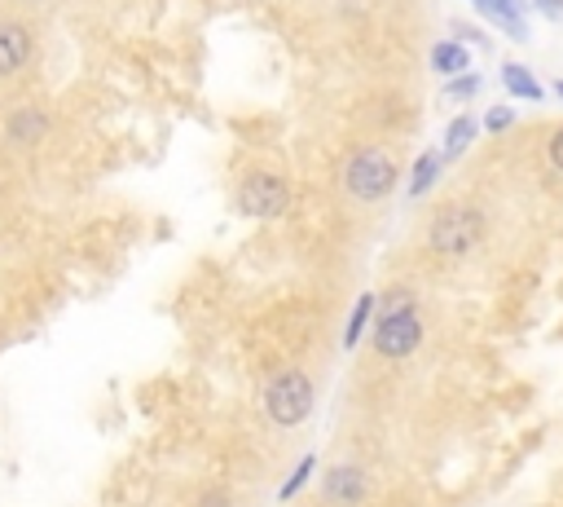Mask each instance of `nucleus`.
<instances>
[{"label": "nucleus", "mask_w": 563, "mask_h": 507, "mask_svg": "<svg viewBox=\"0 0 563 507\" xmlns=\"http://www.w3.org/2000/svg\"><path fill=\"white\" fill-rule=\"evenodd\" d=\"M423 345V323L414 314V304L401 314H383L379 327H375V349L379 358H409L414 349Z\"/></svg>", "instance_id": "5"}, {"label": "nucleus", "mask_w": 563, "mask_h": 507, "mask_svg": "<svg viewBox=\"0 0 563 507\" xmlns=\"http://www.w3.org/2000/svg\"><path fill=\"white\" fill-rule=\"evenodd\" d=\"M554 93H559V97H563V80H559V84H554Z\"/></svg>", "instance_id": "22"}, {"label": "nucleus", "mask_w": 563, "mask_h": 507, "mask_svg": "<svg viewBox=\"0 0 563 507\" xmlns=\"http://www.w3.org/2000/svg\"><path fill=\"white\" fill-rule=\"evenodd\" d=\"M344 185H348V194H353V198H362V203H379V198H388V194H392V185H396V164H392L383 150H362V155H353V159H348V168H344Z\"/></svg>", "instance_id": "3"}, {"label": "nucleus", "mask_w": 563, "mask_h": 507, "mask_svg": "<svg viewBox=\"0 0 563 507\" xmlns=\"http://www.w3.org/2000/svg\"><path fill=\"white\" fill-rule=\"evenodd\" d=\"M375 310H379V295H375V291H366V295L353 304V318H348V327H344V349H357V345H362V336H366Z\"/></svg>", "instance_id": "12"}, {"label": "nucleus", "mask_w": 563, "mask_h": 507, "mask_svg": "<svg viewBox=\"0 0 563 507\" xmlns=\"http://www.w3.org/2000/svg\"><path fill=\"white\" fill-rule=\"evenodd\" d=\"M533 5H537L550 23H563V0H533Z\"/></svg>", "instance_id": "18"}, {"label": "nucleus", "mask_w": 563, "mask_h": 507, "mask_svg": "<svg viewBox=\"0 0 563 507\" xmlns=\"http://www.w3.org/2000/svg\"><path fill=\"white\" fill-rule=\"evenodd\" d=\"M238 208H243L247 217H260V221L282 217V213L291 208V190H286V181H282V177H273V172H256V177H247V181H243V190H238Z\"/></svg>", "instance_id": "4"}, {"label": "nucleus", "mask_w": 563, "mask_h": 507, "mask_svg": "<svg viewBox=\"0 0 563 507\" xmlns=\"http://www.w3.org/2000/svg\"><path fill=\"white\" fill-rule=\"evenodd\" d=\"M436 172H440V155H436V150L418 155V164H414V172H409V198H423V194L431 190Z\"/></svg>", "instance_id": "14"}, {"label": "nucleus", "mask_w": 563, "mask_h": 507, "mask_svg": "<svg viewBox=\"0 0 563 507\" xmlns=\"http://www.w3.org/2000/svg\"><path fill=\"white\" fill-rule=\"evenodd\" d=\"M366 494H370V476H366L357 463H340V468H330V476H326V498H330V503L353 507V503H362Z\"/></svg>", "instance_id": "6"}, {"label": "nucleus", "mask_w": 563, "mask_h": 507, "mask_svg": "<svg viewBox=\"0 0 563 507\" xmlns=\"http://www.w3.org/2000/svg\"><path fill=\"white\" fill-rule=\"evenodd\" d=\"M458 27V40H476V45H489L485 40V32H476V27H467V23H454Z\"/></svg>", "instance_id": "20"}, {"label": "nucleus", "mask_w": 563, "mask_h": 507, "mask_svg": "<svg viewBox=\"0 0 563 507\" xmlns=\"http://www.w3.org/2000/svg\"><path fill=\"white\" fill-rule=\"evenodd\" d=\"M313 468H317V459H313V455H304V459H299V468H295V472H291V476L282 481V490H278V498H282V503H291V498H295V494H299V490L308 485V476H313Z\"/></svg>", "instance_id": "15"}, {"label": "nucleus", "mask_w": 563, "mask_h": 507, "mask_svg": "<svg viewBox=\"0 0 563 507\" xmlns=\"http://www.w3.org/2000/svg\"><path fill=\"white\" fill-rule=\"evenodd\" d=\"M313 401H317V388L304 371H282L269 379L265 388V415L278 424V428H299L308 415H313Z\"/></svg>", "instance_id": "2"}, {"label": "nucleus", "mask_w": 563, "mask_h": 507, "mask_svg": "<svg viewBox=\"0 0 563 507\" xmlns=\"http://www.w3.org/2000/svg\"><path fill=\"white\" fill-rule=\"evenodd\" d=\"M476 133H480V124H476V116H458L454 124L444 129V146H440V164H449V159H458L472 142H476Z\"/></svg>", "instance_id": "10"}, {"label": "nucleus", "mask_w": 563, "mask_h": 507, "mask_svg": "<svg viewBox=\"0 0 563 507\" xmlns=\"http://www.w3.org/2000/svg\"><path fill=\"white\" fill-rule=\"evenodd\" d=\"M198 507H234V503H230V498H224V494H207V498H203Z\"/></svg>", "instance_id": "21"}, {"label": "nucleus", "mask_w": 563, "mask_h": 507, "mask_svg": "<svg viewBox=\"0 0 563 507\" xmlns=\"http://www.w3.org/2000/svg\"><path fill=\"white\" fill-rule=\"evenodd\" d=\"M550 164H554L559 172H563V129H559V133L550 137Z\"/></svg>", "instance_id": "19"}, {"label": "nucleus", "mask_w": 563, "mask_h": 507, "mask_svg": "<svg viewBox=\"0 0 563 507\" xmlns=\"http://www.w3.org/2000/svg\"><path fill=\"white\" fill-rule=\"evenodd\" d=\"M472 93H480V75H467V71H463V75H454V80L444 84V97H449V101H467Z\"/></svg>", "instance_id": "16"}, {"label": "nucleus", "mask_w": 563, "mask_h": 507, "mask_svg": "<svg viewBox=\"0 0 563 507\" xmlns=\"http://www.w3.org/2000/svg\"><path fill=\"white\" fill-rule=\"evenodd\" d=\"M45 133H49V116H45V111L23 107V111L10 116V137H14V142H40Z\"/></svg>", "instance_id": "11"}, {"label": "nucleus", "mask_w": 563, "mask_h": 507, "mask_svg": "<svg viewBox=\"0 0 563 507\" xmlns=\"http://www.w3.org/2000/svg\"><path fill=\"white\" fill-rule=\"evenodd\" d=\"M467 62H472V53H467L463 40H440V45H431V71H436V75H463Z\"/></svg>", "instance_id": "9"}, {"label": "nucleus", "mask_w": 563, "mask_h": 507, "mask_svg": "<svg viewBox=\"0 0 563 507\" xmlns=\"http://www.w3.org/2000/svg\"><path fill=\"white\" fill-rule=\"evenodd\" d=\"M480 239H485V217L472 203H449V208H440L427 226V243L440 256H467Z\"/></svg>", "instance_id": "1"}, {"label": "nucleus", "mask_w": 563, "mask_h": 507, "mask_svg": "<svg viewBox=\"0 0 563 507\" xmlns=\"http://www.w3.org/2000/svg\"><path fill=\"white\" fill-rule=\"evenodd\" d=\"M511 124H515V111H511V107H493V111L485 116V129H489V133H506Z\"/></svg>", "instance_id": "17"}, {"label": "nucleus", "mask_w": 563, "mask_h": 507, "mask_svg": "<svg viewBox=\"0 0 563 507\" xmlns=\"http://www.w3.org/2000/svg\"><path fill=\"white\" fill-rule=\"evenodd\" d=\"M32 58V32L23 23H0V75H19Z\"/></svg>", "instance_id": "7"}, {"label": "nucleus", "mask_w": 563, "mask_h": 507, "mask_svg": "<svg viewBox=\"0 0 563 507\" xmlns=\"http://www.w3.org/2000/svg\"><path fill=\"white\" fill-rule=\"evenodd\" d=\"M502 84L511 88V97H524V101H541V84L519 67V62H506L502 67Z\"/></svg>", "instance_id": "13"}, {"label": "nucleus", "mask_w": 563, "mask_h": 507, "mask_svg": "<svg viewBox=\"0 0 563 507\" xmlns=\"http://www.w3.org/2000/svg\"><path fill=\"white\" fill-rule=\"evenodd\" d=\"M476 10L485 19H493L511 40H528V27H524V14H519L515 0H476Z\"/></svg>", "instance_id": "8"}]
</instances>
